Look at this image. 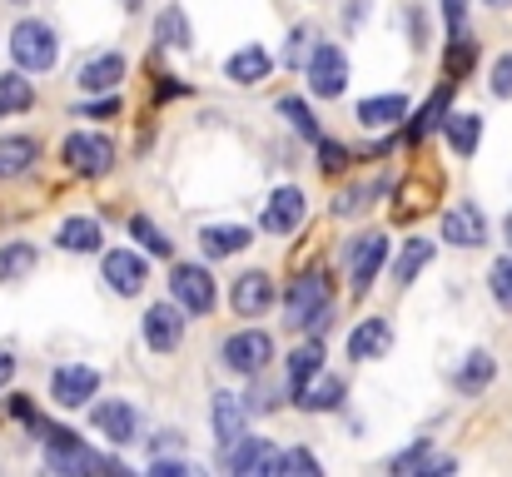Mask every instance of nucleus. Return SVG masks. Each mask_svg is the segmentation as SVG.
Returning a JSON list of instances; mask_svg holds the SVG:
<instances>
[{"instance_id": "obj_15", "label": "nucleus", "mask_w": 512, "mask_h": 477, "mask_svg": "<svg viewBox=\"0 0 512 477\" xmlns=\"http://www.w3.org/2000/svg\"><path fill=\"white\" fill-rule=\"evenodd\" d=\"M90 423H95V433H100L105 443H115V448H130V443L140 438V413H135V403H125V398L90 403Z\"/></svg>"}, {"instance_id": "obj_34", "label": "nucleus", "mask_w": 512, "mask_h": 477, "mask_svg": "<svg viewBox=\"0 0 512 477\" xmlns=\"http://www.w3.org/2000/svg\"><path fill=\"white\" fill-rule=\"evenodd\" d=\"M274 110H279V115L289 120V130H294L299 140H309V145H319V140H324V130H319V120H314V110H309V105H304L299 95H284V100H279Z\"/></svg>"}, {"instance_id": "obj_17", "label": "nucleus", "mask_w": 512, "mask_h": 477, "mask_svg": "<svg viewBox=\"0 0 512 477\" xmlns=\"http://www.w3.org/2000/svg\"><path fill=\"white\" fill-rule=\"evenodd\" d=\"M140 328H145V348H150V353H160V358H170L174 348L184 343V309L160 299V304H150V309H145Z\"/></svg>"}, {"instance_id": "obj_5", "label": "nucleus", "mask_w": 512, "mask_h": 477, "mask_svg": "<svg viewBox=\"0 0 512 477\" xmlns=\"http://www.w3.org/2000/svg\"><path fill=\"white\" fill-rule=\"evenodd\" d=\"M170 294L189 318H209L214 314V304H219V284H214V274H209L204 264H174L170 269Z\"/></svg>"}, {"instance_id": "obj_31", "label": "nucleus", "mask_w": 512, "mask_h": 477, "mask_svg": "<svg viewBox=\"0 0 512 477\" xmlns=\"http://www.w3.org/2000/svg\"><path fill=\"white\" fill-rule=\"evenodd\" d=\"M453 85L458 80H448V85H438L433 90V100L413 115V125H408V140H423V135H433V130H443V120H448V105H453Z\"/></svg>"}, {"instance_id": "obj_29", "label": "nucleus", "mask_w": 512, "mask_h": 477, "mask_svg": "<svg viewBox=\"0 0 512 477\" xmlns=\"http://www.w3.org/2000/svg\"><path fill=\"white\" fill-rule=\"evenodd\" d=\"M493 378H498V358H493L488 348H478V353H468V358H463V368H458V378H453V383H458V393H463V398H478Z\"/></svg>"}, {"instance_id": "obj_36", "label": "nucleus", "mask_w": 512, "mask_h": 477, "mask_svg": "<svg viewBox=\"0 0 512 477\" xmlns=\"http://www.w3.org/2000/svg\"><path fill=\"white\" fill-rule=\"evenodd\" d=\"M155 35H160V45H170V50H189V45H194V30H189V20H184L179 5H165V10H160Z\"/></svg>"}, {"instance_id": "obj_33", "label": "nucleus", "mask_w": 512, "mask_h": 477, "mask_svg": "<svg viewBox=\"0 0 512 477\" xmlns=\"http://www.w3.org/2000/svg\"><path fill=\"white\" fill-rule=\"evenodd\" d=\"M125 229H130V239H140V249H145V254H155V259H170L174 254V239L155 224V219H150V214H130V224H125Z\"/></svg>"}, {"instance_id": "obj_10", "label": "nucleus", "mask_w": 512, "mask_h": 477, "mask_svg": "<svg viewBox=\"0 0 512 477\" xmlns=\"http://www.w3.org/2000/svg\"><path fill=\"white\" fill-rule=\"evenodd\" d=\"M304 214H309V199H304V189H299V184H279V189L264 199L259 229H264V234H274V239H289V234L304 224Z\"/></svg>"}, {"instance_id": "obj_14", "label": "nucleus", "mask_w": 512, "mask_h": 477, "mask_svg": "<svg viewBox=\"0 0 512 477\" xmlns=\"http://www.w3.org/2000/svg\"><path fill=\"white\" fill-rule=\"evenodd\" d=\"M125 70H130V60L120 50H95V55L80 60L75 85H80V95H115L120 80H125Z\"/></svg>"}, {"instance_id": "obj_40", "label": "nucleus", "mask_w": 512, "mask_h": 477, "mask_svg": "<svg viewBox=\"0 0 512 477\" xmlns=\"http://www.w3.org/2000/svg\"><path fill=\"white\" fill-rule=\"evenodd\" d=\"M284 473H309V477H319L324 473V463L309 453V448H289L284 453Z\"/></svg>"}, {"instance_id": "obj_44", "label": "nucleus", "mask_w": 512, "mask_h": 477, "mask_svg": "<svg viewBox=\"0 0 512 477\" xmlns=\"http://www.w3.org/2000/svg\"><path fill=\"white\" fill-rule=\"evenodd\" d=\"M80 115H85V120H110V115H120V100H115V95L90 100V105H80Z\"/></svg>"}, {"instance_id": "obj_8", "label": "nucleus", "mask_w": 512, "mask_h": 477, "mask_svg": "<svg viewBox=\"0 0 512 477\" xmlns=\"http://www.w3.org/2000/svg\"><path fill=\"white\" fill-rule=\"evenodd\" d=\"M304 75H309V90L319 100H339L343 90H348V55H343V45L319 40L314 55H309V65H304Z\"/></svg>"}, {"instance_id": "obj_25", "label": "nucleus", "mask_w": 512, "mask_h": 477, "mask_svg": "<svg viewBox=\"0 0 512 477\" xmlns=\"http://www.w3.org/2000/svg\"><path fill=\"white\" fill-rule=\"evenodd\" d=\"M343 398H348V383H343L339 373H329V368H324V373H319L299 398H294V408H299V413H339Z\"/></svg>"}, {"instance_id": "obj_27", "label": "nucleus", "mask_w": 512, "mask_h": 477, "mask_svg": "<svg viewBox=\"0 0 512 477\" xmlns=\"http://www.w3.org/2000/svg\"><path fill=\"white\" fill-rule=\"evenodd\" d=\"M443 135H448V150H453V155L473 159L478 155V145H483V115L458 110V115H448V120H443Z\"/></svg>"}, {"instance_id": "obj_23", "label": "nucleus", "mask_w": 512, "mask_h": 477, "mask_svg": "<svg viewBox=\"0 0 512 477\" xmlns=\"http://www.w3.org/2000/svg\"><path fill=\"white\" fill-rule=\"evenodd\" d=\"M55 249H60V254H100V249H105V229H100V219H95V214H75V219H65V224L55 229Z\"/></svg>"}, {"instance_id": "obj_51", "label": "nucleus", "mask_w": 512, "mask_h": 477, "mask_svg": "<svg viewBox=\"0 0 512 477\" xmlns=\"http://www.w3.org/2000/svg\"><path fill=\"white\" fill-rule=\"evenodd\" d=\"M10 5H25V0H10Z\"/></svg>"}, {"instance_id": "obj_47", "label": "nucleus", "mask_w": 512, "mask_h": 477, "mask_svg": "<svg viewBox=\"0 0 512 477\" xmlns=\"http://www.w3.org/2000/svg\"><path fill=\"white\" fill-rule=\"evenodd\" d=\"M15 378V353L10 348H0V393H5V383Z\"/></svg>"}, {"instance_id": "obj_24", "label": "nucleus", "mask_w": 512, "mask_h": 477, "mask_svg": "<svg viewBox=\"0 0 512 477\" xmlns=\"http://www.w3.org/2000/svg\"><path fill=\"white\" fill-rule=\"evenodd\" d=\"M254 244V229L249 224H204L199 229V254L204 259H234Z\"/></svg>"}, {"instance_id": "obj_26", "label": "nucleus", "mask_w": 512, "mask_h": 477, "mask_svg": "<svg viewBox=\"0 0 512 477\" xmlns=\"http://www.w3.org/2000/svg\"><path fill=\"white\" fill-rule=\"evenodd\" d=\"M433 259H438V244H433V239H423V234H408V239H403V249H398V259H393V284H398V289H408V284L433 264Z\"/></svg>"}, {"instance_id": "obj_12", "label": "nucleus", "mask_w": 512, "mask_h": 477, "mask_svg": "<svg viewBox=\"0 0 512 477\" xmlns=\"http://www.w3.org/2000/svg\"><path fill=\"white\" fill-rule=\"evenodd\" d=\"M438 229H443V244H453V249H483L488 244V214L473 199H458L453 209H443Z\"/></svg>"}, {"instance_id": "obj_49", "label": "nucleus", "mask_w": 512, "mask_h": 477, "mask_svg": "<svg viewBox=\"0 0 512 477\" xmlns=\"http://www.w3.org/2000/svg\"><path fill=\"white\" fill-rule=\"evenodd\" d=\"M120 5H125V10H140V5H145V0H120Z\"/></svg>"}, {"instance_id": "obj_39", "label": "nucleus", "mask_w": 512, "mask_h": 477, "mask_svg": "<svg viewBox=\"0 0 512 477\" xmlns=\"http://www.w3.org/2000/svg\"><path fill=\"white\" fill-rule=\"evenodd\" d=\"M314 150H319V159H314V164H319V174H343V169L353 164V155H348V145H339V140H329V135H324V140H319Z\"/></svg>"}, {"instance_id": "obj_2", "label": "nucleus", "mask_w": 512, "mask_h": 477, "mask_svg": "<svg viewBox=\"0 0 512 477\" xmlns=\"http://www.w3.org/2000/svg\"><path fill=\"white\" fill-rule=\"evenodd\" d=\"M10 60L25 75H50L60 65V35H55V25H45V20H15V30H10Z\"/></svg>"}, {"instance_id": "obj_3", "label": "nucleus", "mask_w": 512, "mask_h": 477, "mask_svg": "<svg viewBox=\"0 0 512 477\" xmlns=\"http://www.w3.org/2000/svg\"><path fill=\"white\" fill-rule=\"evenodd\" d=\"M219 363L234 373V378H264L269 363H274V338L264 328H239L219 343Z\"/></svg>"}, {"instance_id": "obj_18", "label": "nucleus", "mask_w": 512, "mask_h": 477, "mask_svg": "<svg viewBox=\"0 0 512 477\" xmlns=\"http://www.w3.org/2000/svg\"><path fill=\"white\" fill-rule=\"evenodd\" d=\"M388 348H393V328H388V318H363V323H353L348 328V358L353 363H378V358H388Z\"/></svg>"}, {"instance_id": "obj_21", "label": "nucleus", "mask_w": 512, "mask_h": 477, "mask_svg": "<svg viewBox=\"0 0 512 477\" xmlns=\"http://www.w3.org/2000/svg\"><path fill=\"white\" fill-rule=\"evenodd\" d=\"M319 373H324V338H309L304 348H294V353L284 358V393L299 398Z\"/></svg>"}, {"instance_id": "obj_1", "label": "nucleus", "mask_w": 512, "mask_h": 477, "mask_svg": "<svg viewBox=\"0 0 512 477\" xmlns=\"http://www.w3.org/2000/svg\"><path fill=\"white\" fill-rule=\"evenodd\" d=\"M284 328H299L309 338H329V328H334V274L329 269H309V274L289 279Z\"/></svg>"}, {"instance_id": "obj_48", "label": "nucleus", "mask_w": 512, "mask_h": 477, "mask_svg": "<svg viewBox=\"0 0 512 477\" xmlns=\"http://www.w3.org/2000/svg\"><path fill=\"white\" fill-rule=\"evenodd\" d=\"M503 239H508V244H512V214H508V219H503Z\"/></svg>"}, {"instance_id": "obj_22", "label": "nucleus", "mask_w": 512, "mask_h": 477, "mask_svg": "<svg viewBox=\"0 0 512 477\" xmlns=\"http://www.w3.org/2000/svg\"><path fill=\"white\" fill-rule=\"evenodd\" d=\"M453 468L458 463L443 458V453H433L428 438H413V448H403L398 458H388V473H398V477H433V473H453Z\"/></svg>"}, {"instance_id": "obj_42", "label": "nucleus", "mask_w": 512, "mask_h": 477, "mask_svg": "<svg viewBox=\"0 0 512 477\" xmlns=\"http://www.w3.org/2000/svg\"><path fill=\"white\" fill-rule=\"evenodd\" d=\"M5 418H15V423H25V428H35V403H30V393H10L5 398Z\"/></svg>"}, {"instance_id": "obj_30", "label": "nucleus", "mask_w": 512, "mask_h": 477, "mask_svg": "<svg viewBox=\"0 0 512 477\" xmlns=\"http://www.w3.org/2000/svg\"><path fill=\"white\" fill-rule=\"evenodd\" d=\"M35 264H40V249H35L30 239H5V244H0V284L30 279Z\"/></svg>"}, {"instance_id": "obj_32", "label": "nucleus", "mask_w": 512, "mask_h": 477, "mask_svg": "<svg viewBox=\"0 0 512 477\" xmlns=\"http://www.w3.org/2000/svg\"><path fill=\"white\" fill-rule=\"evenodd\" d=\"M25 110H35V85H30L25 70L15 65V70L0 75V115L10 120V115H25Z\"/></svg>"}, {"instance_id": "obj_28", "label": "nucleus", "mask_w": 512, "mask_h": 477, "mask_svg": "<svg viewBox=\"0 0 512 477\" xmlns=\"http://www.w3.org/2000/svg\"><path fill=\"white\" fill-rule=\"evenodd\" d=\"M35 159H40V140L35 135H0V179L30 174Z\"/></svg>"}, {"instance_id": "obj_11", "label": "nucleus", "mask_w": 512, "mask_h": 477, "mask_svg": "<svg viewBox=\"0 0 512 477\" xmlns=\"http://www.w3.org/2000/svg\"><path fill=\"white\" fill-rule=\"evenodd\" d=\"M100 279H105L110 294L135 299V294L150 284V264H145V254H135V249H105V259H100Z\"/></svg>"}, {"instance_id": "obj_50", "label": "nucleus", "mask_w": 512, "mask_h": 477, "mask_svg": "<svg viewBox=\"0 0 512 477\" xmlns=\"http://www.w3.org/2000/svg\"><path fill=\"white\" fill-rule=\"evenodd\" d=\"M488 5H512V0H488Z\"/></svg>"}, {"instance_id": "obj_35", "label": "nucleus", "mask_w": 512, "mask_h": 477, "mask_svg": "<svg viewBox=\"0 0 512 477\" xmlns=\"http://www.w3.org/2000/svg\"><path fill=\"white\" fill-rule=\"evenodd\" d=\"M473 60H478V40H473L468 30L448 35V50H443V70H448V80H463V75L473 70Z\"/></svg>"}, {"instance_id": "obj_38", "label": "nucleus", "mask_w": 512, "mask_h": 477, "mask_svg": "<svg viewBox=\"0 0 512 477\" xmlns=\"http://www.w3.org/2000/svg\"><path fill=\"white\" fill-rule=\"evenodd\" d=\"M488 294L503 304V314H512V254L493 259V269H488Z\"/></svg>"}, {"instance_id": "obj_37", "label": "nucleus", "mask_w": 512, "mask_h": 477, "mask_svg": "<svg viewBox=\"0 0 512 477\" xmlns=\"http://www.w3.org/2000/svg\"><path fill=\"white\" fill-rule=\"evenodd\" d=\"M314 45H319V40H314V25H294V30H289V40H284V55H279V60H284V70H304V65H309V55H314Z\"/></svg>"}, {"instance_id": "obj_7", "label": "nucleus", "mask_w": 512, "mask_h": 477, "mask_svg": "<svg viewBox=\"0 0 512 477\" xmlns=\"http://www.w3.org/2000/svg\"><path fill=\"white\" fill-rule=\"evenodd\" d=\"M95 393H100V368H95V363H60V368L50 373V398H55V408H65V413L95 403Z\"/></svg>"}, {"instance_id": "obj_46", "label": "nucleus", "mask_w": 512, "mask_h": 477, "mask_svg": "<svg viewBox=\"0 0 512 477\" xmlns=\"http://www.w3.org/2000/svg\"><path fill=\"white\" fill-rule=\"evenodd\" d=\"M363 20H368V0H353V5L343 10V30H358Z\"/></svg>"}, {"instance_id": "obj_19", "label": "nucleus", "mask_w": 512, "mask_h": 477, "mask_svg": "<svg viewBox=\"0 0 512 477\" xmlns=\"http://www.w3.org/2000/svg\"><path fill=\"white\" fill-rule=\"evenodd\" d=\"M269 70H274V55H269L264 45H254V40L224 60V80H229V85H244V90L264 85V80H269Z\"/></svg>"}, {"instance_id": "obj_45", "label": "nucleus", "mask_w": 512, "mask_h": 477, "mask_svg": "<svg viewBox=\"0 0 512 477\" xmlns=\"http://www.w3.org/2000/svg\"><path fill=\"white\" fill-rule=\"evenodd\" d=\"M174 95H189V85H179L174 75H160V85H155V100H174Z\"/></svg>"}, {"instance_id": "obj_6", "label": "nucleus", "mask_w": 512, "mask_h": 477, "mask_svg": "<svg viewBox=\"0 0 512 477\" xmlns=\"http://www.w3.org/2000/svg\"><path fill=\"white\" fill-rule=\"evenodd\" d=\"M383 259H388V234H383V229L353 234V244H348V289H353L358 299L373 289V279H378Z\"/></svg>"}, {"instance_id": "obj_41", "label": "nucleus", "mask_w": 512, "mask_h": 477, "mask_svg": "<svg viewBox=\"0 0 512 477\" xmlns=\"http://www.w3.org/2000/svg\"><path fill=\"white\" fill-rule=\"evenodd\" d=\"M488 90H493L498 100H512V55H498V60H493V80H488Z\"/></svg>"}, {"instance_id": "obj_20", "label": "nucleus", "mask_w": 512, "mask_h": 477, "mask_svg": "<svg viewBox=\"0 0 512 477\" xmlns=\"http://www.w3.org/2000/svg\"><path fill=\"white\" fill-rule=\"evenodd\" d=\"M408 115H413L408 95H368V100L353 105V120H358L363 130H393V125H403Z\"/></svg>"}, {"instance_id": "obj_13", "label": "nucleus", "mask_w": 512, "mask_h": 477, "mask_svg": "<svg viewBox=\"0 0 512 477\" xmlns=\"http://www.w3.org/2000/svg\"><path fill=\"white\" fill-rule=\"evenodd\" d=\"M279 304V289H274V274L269 269H249L229 284V309L239 318H264Z\"/></svg>"}, {"instance_id": "obj_9", "label": "nucleus", "mask_w": 512, "mask_h": 477, "mask_svg": "<svg viewBox=\"0 0 512 477\" xmlns=\"http://www.w3.org/2000/svg\"><path fill=\"white\" fill-rule=\"evenodd\" d=\"M224 468L234 477H269V473H284V448H274L269 438H254L244 433L229 453H224Z\"/></svg>"}, {"instance_id": "obj_4", "label": "nucleus", "mask_w": 512, "mask_h": 477, "mask_svg": "<svg viewBox=\"0 0 512 477\" xmlns=\"http://www.w3.org/2000/svg\"><path fill=\"white\" fill-rule=\"evenodd\" d=\"M60 159H65L75 174H85V179H105V174L115 169L120 150H115V140L100 135V130H75V135H65Z\"/></svg>"}, {"instance_id": "obj_43", "label": "nucleus", "mask_w": 512, "mask_h": 477, "mask_svg": "<svg viewBox=\"0 0 512 477\" xmlns=\"http://www.w3.org/2000/svg\"><path fill=\"white\" fill-rule=\"evenodd\" d=\"M438 5H443V25H448V35L468 30V0H438Z\"/></svg>"}, {"instance_id": "obj_16", "label": "nucleus", "mask_w": 512, "mask_h": 477, "mask_svg": "<svg viewBox=\"0 0 512 477\" xmlns=\"http://www.w3.org/2000/svg\"><path fill=\"white\" fill-rule=\"evenodd\" d=\"M209 428H214L219 453H229V448L249 433V403H244L239 393L219 388V393H214V403H209Z\"/></svg>"}]
</instances>
